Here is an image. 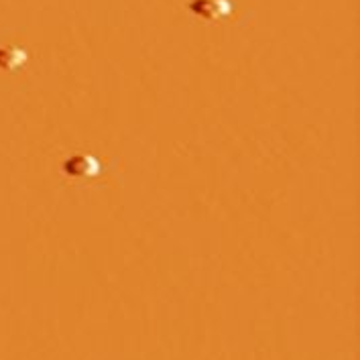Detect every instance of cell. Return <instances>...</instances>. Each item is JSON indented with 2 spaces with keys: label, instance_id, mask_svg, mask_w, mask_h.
Wrapping results in <instances>:
<instances>
[{
  "label": "cell",
  "instance_id": "3957f363",
  "mask_svg": "<svg viewBox=\"0 0 360 360\" xmlns=\"http://www.w3.org/2000/svg\"><path fill=\"white\" fill-rule=\"evenodd\" d=\"M25 51H20L17 47H0V68L2 70H15L25 63Z\"/></svg>",
  "mask_w": 360,
  "mask_h": 360
},
{
  "label": "cell",
  "instance_id": "6da1fadb",
  "mask_svg": "<svg viewBox=\"0 0 360 360\" xmlns=\"http://www.w3.org/2000/svg\"><path fill=\"white\" fill-rule=\"evenodd\" d=\"M63 173L70 177V179H82V181H90L100 175L102 165L98 161V157L90 155V153H74L70 155L63 165H61Z\"/></svg>",
  "mask_w": 360,
  "mask_h": 360
},
{
  "label": "cell",
  "instance_id": "7a4b0ae2",
  "mask_svg": "<svg viewBox=\"0 0 360 360\" xmlns=\"http://www.w3.org/2000/svg\"><path fill=\"white\" fill-rule=\"evenodd\" d=\"M188 8L193 17L208 22H218L232 13L230 0H190Z\"/></svg>",
  "mask_w": 360,
  "mask_h": 360
}]
</instances>
